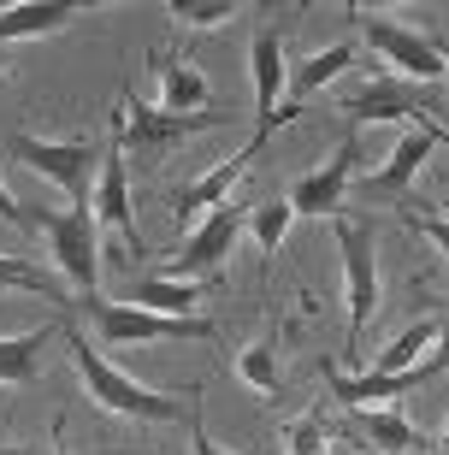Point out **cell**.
Masks as SVG:
<instances>
[{
	"label": "cell",
	"instance_id": "cell-1",
	"mask_svg": "<svg viewBox=\"0 0 449 455\" xmlns=\"http://www.w3.org/2000/svg\"><path fill=\"white\" fill-rule=\"evenodd\" d=\"M71 367H77L84 390L95 396L100 408H107V414H124V420H178V414H183L178 396L136 385L131 372H118L113 361L95 349V343H84V331H71Z\"/></svg>",
	"mask_w": 449,
	"mask_h": 455
},
{
	"label": "cell",
	"instance_id": "cell-2",
	"mask_svg": "<svg viewBox=\"0 0 449 455\" xmlns=\"http://www.w3.org/2000/svg\"><path fill=\"white\" fill-rule=\"evenodd\" d=\"M95 320L100 343H178V338H196V343H213V320H166V314H148V307H124V302H107V296H84L77 302Z\"/></svg>",
	"mask_w": 449,
	"mask_h": 455
},
{
	"label": "cell",
	"instance_id": "cell-3",
	"mask_svg": "<svg viewBox=\"0 0 449 455\" xmlns=\"http://www.w3.org/2000/svg\"><path fill=\"white\" fill-rule=\"evenodd\" d=\"M6 148L24 160V166L36 172V178H48V184H60L71 196V207H89L95 202V178H100V154L95 142H42V136H12Z\"/></svg>",
	"mask_w": 449,
	"mask_h": 455
},
{
	"label": "cell",
	"instance_id": "cell-4",
	"mask_svg": "<svg viewBox=\"0 0 449 455\" xmlns=\"http://www.w3.org/2000/svg\"><path fill=\"white\" fill-rule=\"evenodd\" d=\"M337 249H343V296H349V361H361V338H366V320L379 307V260H373V225L361 220H343L337 213Z\"/></svg>",
	"mask_w": 449,
	"mask_h": 455
},
{
	"label": "cell",
	"instance_id": "cell-5",
	"mask_svg": "<svg viewBox=\"0 0 449 455\" xmlns=\"http://www.w3.org/2000/svg\"><path fill=\"white\" fill-rule=\"evenodd\" d=\"M113 118H118V136H124V154H136V160H154V154L178 148L183 136H196V131H213V124H231L237 113H213V107H207V113L172 118V113H160V107H142L136 95H118Z\"/></svg>",
	"mask_w": 449,
	"mask_h": 455
},
{
	"label": "cell",
	"instance_id": "cell-6",
	"mask_svg": "<svg viewBox=\"0 0 449 455\" xmlns=\"http://www.w3.org/2000/svg\"><path fill=\"white\" fill-rule=\"evenodd\" d=\"M36 225L48 231L53 243V260L66 272L71 284L95 296V278H100V243H95V207H66V213H53V207H36Z\"/></svg>",
	"mask_w": 449,
	"mask_h": 455
},
{
	"label": "cell",
	"instance_id": "cell-7",
	"mask_svg": "<svg viewBox=\"0 0 449 455\" xmlns=\"http://www.w3.org/2000/svg\"><path fill=\"white\" fill-rule=\"evenodd\" d=\"M249 213H254V207H243V202H225V207H213V213H207V220H201L196 231H189L183 254H172L166 278H183V284H196V278H207V284H213V272L225 267V254L237 249V236H243Z\"/></svg>",
	"mask_w": 449,
	"mask_h": 455
},
{
	"label": "cell",
	"instance_id": "cell-8",
	"mask_svg": "<svg viewBox=\"0 0 449 455\" xmlns=\"http://www.w3.org/2000/svg\"><path fill=\"white\" fill-rule=\"evenodd\" d=\"M95 225L107 231H124L131 236V260L142 249V236H136V213H131V154H124V136H118V118L107 124V154H100V178H95Z\"/></svg>",
	"mask_w": 449,
	"mask_h": 455
},
{
	"label": "cell",
	"instance_id": "cell-9",
	"mask_svg": "<svg viewBox=\"0 0 449 455\" xmlns=\"http://www.w3.org/2000/svg\"><path fill=\"white\" fill-rule=\"evenodd\" d=\"M343 113L355 124H379V118H408V124H437V101L432 95H420L414 84H397V77H384L373 71L366 84H355L343 95Z\"/></svg>",
	"mask_w": 449,
	"mask_h": 455
},
{
	"label": "cell",
	"instance_id": "cell-10",
	"mask_svg": "<svg viewBox=\"0 0 449 455\" xmlns=\"http://www.w3.org/2000/svg\"><path fill=\"white\" fill-rule=\"evenodd\" d=\"M432 148H437V124H408V131L397 136L390 160H384L373 178H361V184H355V196H361L366 207L402 202V196H408V184H414V172L432 160Z\"/></svg>",
	"mask_w": 449,
	"mask_h": 455
},
{
	"label": "cell",
	"instance_id": "cell-11",
	"mask_svg": "<svg viewBox=\"0 0 449 455\" xmlns=\"http://www.w3.org/2000/svg\"><path fill=\"white\" fill-rule=\"evenodd\" d=\"M361 24H366V48H379L408 84H437V77H449L432 36L408 30V24H390V18H361Z\"/></svg>",
	"mask_w": 449,
	"mask_h": 455
},
{
	"label": "cell",
	"instance_id": "cell-12",
	"mask_svg": "<svg viewBox=\"0 0 449 455\" xmlns=\"http://www.w3.org/2000/svg\"><path fill=\"white\" fill-rule=\"evenodd\" d=\"M355 160H361V142L343 136L332 160L319 172H308V178L290 189V207H296V213H314V220H337V213H343V196H349V178H355Z\"/></svg>",
	"mask_w": 449,
	"mask_h": 455
},
{
	"label": "cell",
	"instance_id": "cell-13",
	"mask_svg": "<svg viewBox=\"0 0 449 455\" xmlns=\"http://www.w3.org/2000/svg\"><path fill=\"white\" fill-rule=\"evenodd\" d=\"M254 142L243 154H231V160H225V166H213L207 172V178H196V184H183L178 196H172V213H178V225H196V213L201 207H225L231 202V189L243 184V178H249V160H254Z\"/></svg>",
	"mask_w": 449,
	"mask_h": 455
},
{
	"label": "cell",
	"instance_id": "cell-14",
	"mask_svg": "<svg viewBox=\"0 0 449 455\" xmlns=\"http://www.w3.org/2000/svg\"><path fill=\"white\" fill-rule=\"evenodd\" d=\"M249 71H254V113H261V131L272 124L284 101V84H290V71H284V36L278 30H261L249 48Z\"/></svg>",
	"mask_w": 449,
	"mask_h": 455
},
{
	"label": "cell",
	"instance_id": "cell-15",
	"mask_svg": "<svg viewBox=\"0 0 449 455\" xmlns=\"http://www.w3.org/2000/svg\"><path fill=\"white\" fill-rule=\"evenodd\" d=\"M154 66H160V113H172V118L207 113V95H213V84H207V77H201L189 60H166V53H154Z\"/></svg>",
	"mask_w": 449,
	"mask_h": 455
},
{
	"label": "cell",
	"instance_id": "cell-16",
	"mask_svg": "<svg viewBox=\"0 0 449 455\" xmlns=\"http://www.w3.org/2000/svg\"><path fill=\"white\" fill-rule=\"evenodd\" d=\"M349 66H355V42H332V48L308 53V60L290 71V84H284V95H290L284 107H296V113H301V101H308V95H319L325 84H337Z\"/></svg>",
	"mask_w": 449,
	"mask_h": 455
},
{
	"label": "cell",
	"instance_id": "cell-17",
	"mask_svg": "<svg viewBox=\"0 0 449 455\" xmlns=\"http://www.w3.org/2000/svg\"><path fill=\"white\" fill-rule=\"evenodd\" d=\"M77 6L71 0H24V6H6L0 12V42H36V36L66 30Z\"/></svg>",
	"mask_w": 449,
	"mask_h": 455
},
{
	"label": "cell",
	"instance_id": "cell-18",
	"mask_svg": "<svg viewBox=\"0 0 449 455\" xmlns=\"http://www.w3.org/2000/svg\"><path fill=\"white\" fill-rule=\"evenodd\" d=\"M213 284H219V278H213ZM201 296H207V284H183V278H166V272H154V278L136 284V307L166 314V320H196Z\"/></svg>",
	"mask_w": 449,
	"mask_h": 455
},
{
	"label": "cell",
	"instance_id": "cell-19",
	"mask_svg": "<svg viewBox=\"0 0 449 455\" xmlns=\"http://www.w3.org/2000/svg\"><path fill=\"white\" fill-rule=\"evenodd\" d=\"M355 432H361L366 443L390 450V455L414 450V426H408V414H402L397 403H390V408H355Z\"/></svg>",
	"mask_w": 449,
	"mask_h": 455
},
{
	"label": "cell",
	"instance_id": "cell-20",
	"mask_svg": "<svg viewBox=\"0 0 449 455\" xmlns=\"http://www.w3.org/2000/svg\"><path fill=\"white\" fill-rule=\"evenodd\" d=\"M53 331H60V325H36V331L0 338V385H30L36 361H42V343H48Z\"/></svg>",
	"mask_w": 449,
	"mask_h": 455
},
{
	"label": "cell",
	"instance_id": "cell-21",
	"mask_svg": "<svg viewBox=\"0 0 449 455\" xmlns=\"http://www.w3.org/2000/svg\"><path fill=\"white\" fill-rule=\"evenodd\" d=\"M437 331H444V320H414L408 331H402L390 349L379 355V367L373 372H384V379H397V372H408V367H420L426 355H432V343H437Z\"/></svg>",
	"mask_w": 449,
	"mask_h": 455
},
{
	"label": "cell",
	"instance_id": "cell-22",
	"mask_svg": "<svg viewBox=\"0 0 449 455\" xmlns=\"http://www.w3.org/2000/svg\"><path fill=\"white\" fill-rule=\"evenodd\" d=\"M237 379L249 390H261V396H278L284 390V372H278V355H272V343L261 338V343H249V349L237 355Z\"/></svg>",
	"mask_w": 449,
	"mask_h": 455
},
{
	"label": "cell",
	"instance_id": "cell-23",
	"mask_svg": "<svg viewBox=\"0 0 449 455\" xmlns=\"http://www.w3.org/2000/svg\"><path fill=\"white\" fill-rule=\"evenodd\" d=\"M290 220H296V207H290V196H272V202H261L249 213V231H254V243L267 254H278L284 249V236H290Z\"/></svg>",
	"mask_w": 449,
	"mask_h": 455
},
{
	"label": "cell",
	"instance_id": "cell-24",
	"mask_svg": "<svg viewBox=\"0 0 449 455\" xmlns=\"http://www.w3.org/2000/svg\"><path fill=\"white\" fill-rule=\"evenodd\" d=\"M0 290H30V296H42V302H60V284H53L48 272L24 267V260H12V254H0Z\"/></svg>",
	"mask_w": 449,
	"mask_h": 455
},
{
	"label": "cell",
	"instance_id": "cell-25",
	"mask_svg": "<svg viewBox=\"0 0 449 455\" xmlns=\"http://www.w3.org/2000/svg\"><path fill=\"white\" fill-rule=\"evenodd\" d=\"M284 450L290 455H325L332 450V426L319 420V414H301V420L284 426Z\"/></svg>",
	"mask_w": 449,
	"mask_h": 455
},
{
	"label": "cell",
	"instance_id": "cell-26",
	"mask_svg": "<svg viewBox=\"0 0 449 455\" xmlns=\"http://www.w3.org/2000/svg\"><path fill=\"white\" fill-rule=\"evenodd\" d=\"M178 24H189V30H213V24H231L237 18V0H201V6H189V0H172L166 6Z\"/></svg>",
	"mask_w": 449,
	"mask_h": 455
},
{
	"label": "cell",
	"instance_id": "cell-27",
	"mask_svg": "<svg viewBox=\"0 0 449 455\" xmlns=\"http://www.w3.org/2000/svg\"><path fill=\"white\" fill-rule=\"evenodd\" d=\"M414 372V385H432L437 372H449V320H444V331H437V343H432V355L420 361V367H408Z\"/></svg>",
	"mask_w": 449,
	"mask_h": 455
},
{
	"label": "cell",
	"instance_id": "cell-28",
	"mask_svg": "<svg viewBox=\"0 0 449 455\" xmlns=\"http://www.w3.org/2000/svg\"><path fill=\"white\" fill-rule=\"evenodd\" d=\"M402 220L414 225L420 236H432V243H437V254L449 260V220H437V213H414V207H402Z\"/></svg>",
	"mask_w": 449,
	"mask_h": 455
},
{
	"label": "cell",
	"instance_id": "cell-29",
	"mask_svg": "<svg viewBox=\"0 0 449 455\" xmlns=\"http://www.w3.org/2000/svg\"><path fill=\"white\" fill-rule=\"evenodd\" d=\"M0 220L12 225V231H36V213H24V207L12 202V189H6V178H0Z\"/></svg>",
	"mask_w": 449,
	"mask_h": 455
},
{
	"label": "cell",
	"instance_id": "cell-30",
	"mask_svg": "<svg viewBox=\"0 0 449 455\" xmlns=\"http://www.w3.org/2000/svg\"><path fill=\"white\" fill-rule=\"evenodd\" d=\"M189 432H196V455H225L207 432H201V408H189Z\"/></svg>",
	"mask_w": 449,
	"mask_h": 455
},
{
	"label": "cell",
	"instance_id": "cell-31",
	"mask_svg": "<svg viewBox=\"0 0 449 455\" xmlns=\"http://www.w3.org/2000/svg\"><path fill=\"white\" fill-rule=\"evenodd\" d=\"M0 455H60V450H36V443H0Z\"/></svg>",
	"mask_w": 449,
	"mask_h": 455
},
{
	"label": "cell",
	"instance_id": "cell-32",
	"mask_svg": "<svg viewBox=\"0 0 449 455\" xmlns=\"http://www.w3.org/2000/svg\"><path fill=\"white\" fill-rule=\"evenodd\" d=\"M432 42H437V53H444V71H449V36H437V30H432Z\"/></svg>",
	"mask_w": 449,
	"mask_h": 455
},
{
	"label": "cell",
	"instance_id": "cell-33",
	"mask_svg": "<svg viewBox=\"0 0 449 455\" xmlns=\"http://www.w3.org/2000/svg\"><path fill=\"white\" fill-rule=\"evenodd\" d=\"M437 443H449V414H444V420H437Z\"/></svg>",
	"mask_w": 449,
	"mask_h": 455
},
{
	"label": "cell",
	"instance_id": "cell-34",
	"mask_svg": "<svg viewBox=\"0 0 449 455\" xmlns=\"http://www.w3.org/2000/svg\"><path fill=\"white\" fill-rule=\"evenodd\" d=\"M437 142H449V131H444V124H437Z\"/></svg>",
	"mask_w": 449,
	"mask_h": 455
},
{
	"label": "cell",
	"instance_id": "cell-35",
	"mask_svg": "<svg viewBox=\"0 0 449 455\" xmlns=\"http://www.w3.org/2000/svg\"><path fill=\"white\" fill-rule=\"evenodd\" d=\"M0 71H6V66H0Z\"/></svg>",
	"mask_w": 449,
	"mask_h": 455
}]
</instances>
